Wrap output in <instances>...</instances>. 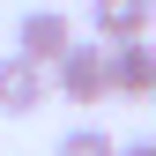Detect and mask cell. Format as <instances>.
I'll return each mask as SVG.
<instances>
[{"instance_id": "5", "label": "cell", "mask_w": 156, "mask_h": 156, "mask_svg": "<svg viewBox=\"0 0 156 156\" xmlns=\"http://www.w3.org/2000/svg\"><path fill=\"white\" fill-rule=\"evenodd\" d=\"M45 97H52V74L45 67L23 60V52H0V112H8V119H30Z\"/></svg>"}, {"instance_id": "2", "label": "cell", "mask_w": 156, "mask_h": 156, "mask_svg": "<svg viewBox=\"0 0 156 156\" xmlns=\"http://www.w3.org/2000/svg\"><path fill=\"white\" fill-rule=\"evenodd\" d=\"M52 89L67 97V104H104V45H74L52 60Z\"/></svg>"}, {"instance_id": "8", "label": "cell", "mask_w": 156, "mask_h": 156, "mask_svg": "<svg viewBox=\"0 0 156 156\" xmlns=\"http://www.w3.org/2000/svg\"><path fill=\"white\" fill-rule=\"evenodd\" d=\"M149 104H156V89H149Z\"/></svg>"}, {"instance_id": "6", "label": "cell", "mask_w": 156, "mask_h": 156, "mask_svg": "<svg viewBox=\"0 0 156 156\" xmlns=\"http://www.w3.org/2000/svg\"><path fill=\"white\" fill-rule=\"evenodd\" d=\"M52 156H119V141H112L104 126H67L60 141H52Z\"/></svg>"}, {"instance_id": "7", "label": "cell", "mask_w": 156, "mask_h": 156, "mask_svg": "<svg viewBox=\"0 0 156 156\" xmlns=\"http://www.w3.org/2000/svg\"><path fill=\"white\" fill-rule=\"evenodd\" d=\"M119 156H156V141H126V149H119Z\"/></svg>"}, {"instance_id": "3", "label": "cell", "mask_w": 156, "mask_h": 156, "mask_svg": "<svg viewBox=\"0 0 156 156\" xmlns=\"http://www.w3.org/2000/svg\"><path fill=\"white\" fill-rule=\"evenodd\" d=\"M67 45H74V15H67V8H30L23 23H15V52L37 60L45 74H52V60H60Z\"/></svg>"}, {"instance_id": "4", "label": "cell", "mask_w": 156, "mask_h": 156, "mask_svg": "<svg viewBox=\"0 0 156 156\" xmlns=\"http://www.w3.org/2000/svg\"><path fill=\"white\" fill-rule=\"evenodd\" d=\"M89 30L97 45H141L156 30V0H89Z\"/></svg>"}, {"instance_id": "1", "label": "cell", "mask_w": 156, "mask_h": 156, "mask_svg": "<svg viewBox=\"0 0 156 156\" xmlns=\"http://www.w3.org/2000/svg\"><path fill=\"white\" fill-rule=\"evenodd\" d=\"M156 89V45H104V97H126V104H149Z\"/></svg>"}]
</instances>
